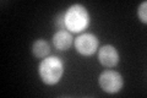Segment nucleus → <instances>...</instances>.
Segmentation results:
<instances>
[{"mask_svg":"<svg viewBox=\"0 0 147 98\" xmlns=\"http://www.w3.org/2000/svg\"><path fill=\"white\" fill-rule=\"evenodd\" d=\"M91 18L87 9L81 4H75L65 10V26L69 32L79 33L90 26Z\"/></svg>","mask_w":147,"mask_h":98,"instance_id":"nucleus-1","label":"nucleus"},{"mask_svg":"<svg viewBox=\"0 0 147 98\" xmlns=\"http://www.w3.org/2000/svg\"><path fill=\"white\" fill-rule=\"evenodd\" d=\"M38 72L45 85H57L64 75V63L58 57H47L40 62Z\"/></svg>","mask_w":147,"mask_h":98,"instance_id":"nucleus-2","label":"nucleus"},{"mask_svg":"<svg viewBox=\"0 0 147 98\" xmlns=\"http://www.w3.org/2000/svg\"><path fill=\"white\" fill-rule=\"evenodd\" d=\"M98 83L104 92L118 93L124 86V78L115 70H104L99 75Z\"/></svg>","mask_w":147,"mask_h":98,"instance_id":"nucleus-3","label":"nucleus"},{"mask_svg":"<svg viewBox=\"0 0 147 98\" xmlns=\"http://www.w3.org/2000/svg\"><path fill=\"white\" fill-rule=\"evenodd\" d=\"M99 41L97 36L93 33H82L74 41V45L77 53H80L84 57H91L96 53V50L98 49Z\"/></svg>","mask_w":147,"mask_h":98,"instance_id":"nucleus-4","label":"nucleus"},{"mask_svg":"<svg viewBox=\"0 0 147 98\" xmlns=\"http://www.w3.org/2000/svg\"><path fill=\"white\" fill-rule=\"evenodd\" d=\"M98 60L104 68L112 69L119 63V53L115 47L107 44L103 45L98 52Z\"/></svg>","mask_w":147,"mask_h":98,"instance_id":"nucleus-5","label":"nucleus"},{"mask_svg":"<svg viewBox=\"0 0 147 98\" xmlns=\"http://www.w3.org/2000/svg\"><path fill=\"white\" fill-rule=\"evenodd\" d=\"M52 42H53V45L54 48L57 50H67L71 48V45L74 44V38L71 36V32L69 31H58L55 32L53 38H52Z\"/></svg>","mask_w":147,"mask_h":98,"instance_id":"nucleus-6","label":"nucleus"},{"mask_svg":"<svg viewBox=\"0 0 147 98\" xmlns=\"http://www.w3.org/2000/svg\"><path fill=\"white\" fill-rule=\"evenodd\" d=\"M32 53L36 58L44 59L50 53V45L45 39H37L32 44Z\"/></svg>","mask_w":147,"mask_h":98,"instance_id":"nucleus-7","label":"nucleus"},{"mask_svg":"<svg viewBox=\"0 0 147 98\" xmlns=\"http://www.w3.org/2000/svg\"><path fill=\"white\" fill-rule=\"evenodd\" d=\"M54 26L58 31H67L65 26V11L59 12L57 15V17L54 18Z\"/></svg>","mask_w":147,"mask_h":98,"instance_id":"nucleus-8","label":"nucleus"},{"mask_svg":"<svg viewBox=\"0 0 147 98\" xmlns=\"http://www.w3.org/2000/svg\"><path fill=\"white\" fill-rule=\"evenodd\" d=\"M147 1L141 3L139 5V10H137V16H139L140 21L142 23H147Z\"/></svg>","mask_w":147,"mask_h":98,"instance_id":"nucleus-9","label":"nucleus"}]
</instances>
